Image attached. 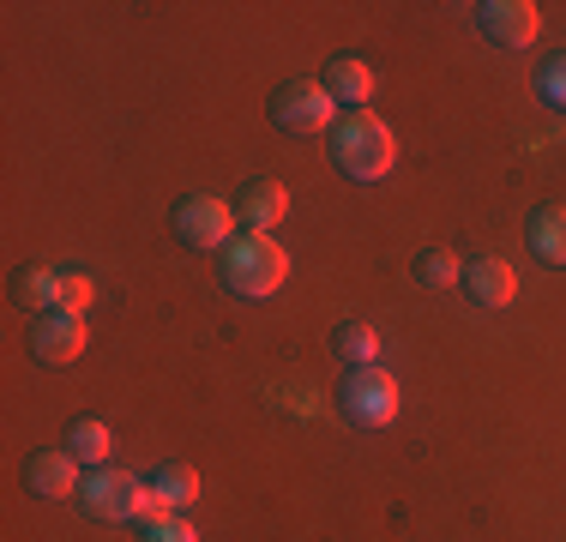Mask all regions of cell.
<instances>
[{
  "instance_id": "8992f818",
  "label": "cell",
  "mask_w": 566,
  "mask_h": 542,
  "mask_svg": "<svg viewBox=\"0 0 566 542\" xmlns=\"http://www.w3.org/2000/svg\"><path fill=\"white\" fill-rule=\"evenodd\" d=\"M175 229H181V241H193V248H229V241H235V206L199 194L175 211Z\"/></svg>"
},
{
  "instance_id": "d6986e66",
  "label": "cell",
  "mask_w": 566,
  "mask_h": 542,
  "mask_svg": "<svg viewBox=\"0 0 566 542\" xmlns=\"http://www.w3.org/2000/svg\"><path fill=\"white\" fill-rule=\"evenodd\" d=\"M458 278H464V265H458V253L434 248V253H428V260H422V283H428V290H452Z\"/></svg>"
},
{
  "instance_id": "9a60e30c",
  "label": "cell",
  "mask_w": 566,
  "mask_h": 542,
  "mask_svg": "<svg viewBox=\"0 0 566 542\" xmlns=\"http://www.w3.org/2000/svg\"><path fill=\"white\" fill-rule=\"evenodd\" d=\"M531 248L548 265H566V206H543L531 217Z\"/></svg>"
},
{
  "instance_id": "8fae6325",
  "label": "cell",
  "mask_w": 566,
  "mask_h": 542,
  "mask_svg": "<svg viewBox=\"0 0 566 542\" xmlns=\"http://www.w3.org/2000/svg\"><path fill=\"white\" fill-rule=\"evenodd\" d=\"M326 91L338 103H349V108H361L374 97V73H368V61H356V54H338V61L326 66Z\"/></svg>"
},
{
  "instance_id": "e0dca14e",
  "label": "cell",
  "mask_w": 566,
  "mask_h": 542,
  "mask_svg": "<svg viewBox=\"0 0 566 542\" xmlns=\"http://www.w3.org/2000/svg\"><path fill=\"white\" fill-rule=\"evenodd\" d=\"M338 350L356 362V368H374V362H380V332H374L368 320H349L338 332Z\"/></svg>"
},
{
  "instance_id": "5bb4252c",
  "label": "cell",
  "mask_w": 566,
  "mask_h": 542,
  "mask_svg": "<svg viewBox=\"0 0 566 542\" xmlns=\"http://www.w3.org/2000/svg\"><path fill=\"white\" fill-rule=\"evenodd\" d=\"M151 488H157V507L164 512H187L199 500V470L193 465H164Z\"/></svg>"
},
{
  "instance_id": "2e32d148",
  "label": "cell",
  "mask_w": 566,
  "mask_h": 542,
  "mask_svg": "<svg viewBox=\"0 0 566 542\" xmlns=\"http://www.w3.org/2000/svg\"><path fill=\"white\" fill-rule=\"evenodd\" d=\"M19 302H24V308H36V314H55V308H61V271L31 265V271L19 278Z\"/></svg>"
},
{
  "instance_id": "5b68a950",
  "label": "cell",
  "mask_w": 566,
  "mask_h": 542,
  "mask_svg": "<svg viewBox=\"0 0 566 542\" xmlns=\"http://www.w3.org/2000/svg\"><path fill=\"white\" fill-rule=\"evenodd\" d=\"M272 115H277V127H290V133H332L344 121L338 97L326 91V79H295V85H283Z\"/></svg>"
},
{
  "instance_id": "9c48e42d",
  "label": "cell",
  "mask_w": 566,
  "mask_h": 542,
  "mask_svg": "<svg viewBox=\"0 0 566 542\" xmlns=\"http://www.w3.org/2000/svg\"><path fill=\"white\" fill-rule=\"evenodd\" d=\"M24 482L43 500H66V494H78V458L73 452H36L24 465Z\"/></svg>"
},
{
  "instance_id": "3957f363",
  "label": "cell",
  "mask_w": 566,
  "mask_h": 542,
  "mask_svg": "<svg viewBox=\"0 0 566 542\" xmlns=\"http://www.w3.org/2000/svg\"><path fill=\"white\" fill-rule=\"evenodd\" d=\"M85 512L103 524H127V519H164L157 488L139 482L133 470H91L85 477Z\"/></svg>"
},
{
  "instance_id": "30bf717a",
  "label": "cell",
  "mask_w": 566,
  "mask_h": 542,
  "mask_svg": "<svg viewBox=\"0 0 566 542\" xmlns=\"http://www.w3.org/2000/svg\"><path fill=\"white\" fill-rule=\"evenodd\" d=\"M235 211L248 217V223L260 229V236H272L283 217H290V187H283V181H253L248 194H241V206H235Z\"/></svg>"
},
{
  "instance_id": "277c9868",
  "label": "cell",
  "mask_w": 566,
  "mask_h": 542,
  "mask_svg": "<svg viewBox=\"0 0 566 542\" xmlns=\"http://www.w3.org/2000/svg\"><path fill=\"white\" fill-rule=\"evenodd\" d=\"M344 410H349V423H361V428H386V423H398V404H403V392H398V379L374 362V368H356L344 379Z\"/></svg>"
},
{
  "instance_id": "44dd1931",
  "label": "cell",
  "mask_w": 566,
  "mask_h": 542,
  "mask_svg": "<svg viewBox=\"0 0 566 542\" xmlns=\"http://www.w3.org/2000/svg\"><path fill=\"white\" fill-rule=\"evenodd\" d=\"M536 85H543V97L555 103V108H566V54L543 66V79H536Z\"/></svg>"
},
{
  "instance_id": "7a4b0ae2",
  "label": "cell",
  "mask_w": 566,
  "mask_h": 542,
  "mask_svg": "<svg viewBox=\"0 0 566 542\" xmlns=\"http://www.w3.org/2000/svg\"><path fill=\"white\" fill-rule=\"evenodd\" d=\"M283 278H290V253H283L272 236L248 229V236L229 241V253H223V283H229L235 295H248V302H265V295L283 290Z\"/></svg>"
},
{
  "instance_id": "ba28073f",
  "label": "cell",
  "mask_w": 566,
  "mask_h": 542,
  "mask_svg": "<svg viewBox=\"0 0 566 542\" xmlns=\"http://www.w3.org/2000/svg\"><path fill=\"white\" fill-rule=\"evenodd\" d=\"M476 19H482V31H489L501 49H531L536 37H543V12H536L531 0H489Z\"/></svg>"
},
{
  "instance_id": "52a82bcc",
  "label": "cell",
  "mask_w": 566,
  "mask_h": 542,
  "mask_svg": "<svg viewBox=\"0 0 566 542\" xmlns=\"http://www.w3.org/2000/svg\"><path fill=\"white\" fill-rule=\"evenodd\" d=\"M85 344H91V332H85V320L78 314H36V332H31V350H36V362H49V368H66V362H78L85 356Z\"/></svg>"
},
{
  "instance_id": "7c38bea8",
  "label": "cell",
  "mask_w": 566,
  "mask_h": 542,
  "mask_svg": "<svg viewBox=\"0 0 566 542\" xmlns=\"http://www.w3.org/2000/svg\"><path fill=\"white\" fill-rule=\"evenodd\" d=\"M470 295H476L482 308H506L512 295H518V271L506 260H476L470 265Z\"/></svg>"
},
{
  "instance_id": "ffe728a7",
  "label": "cell",
  "mask_w": 566,
  "mask_h": 542,
  "mask_svg": "<svg viewBox=\"0 0 566 542\" xmlns=\"http://www.w3.org/2000/svg\"><path fill=\"white\" fill-rule=\"evenodd\" d=\"M145 542H199V531L181 512H164V519H145Z\"/></svg>"
},
{
  "instance_id": "4fadbf2b",
  "label": "cell",
  "mask_w": 566,
  "mask_h": 542,
  "mask_svg": "<svg viewBox=\"0 0 566 542\" xmlns=\"http://www.w3.org/2000/svg\"><path fill=\"white\" fill-rule=\"evenodd\" d=\"M66 452H73L78 465L103 470V465H109V452H115V434H109V423H97V416L73 423V428H66Z\"/></svg>"
},
{
  "instance_id": "ac0fdd59",
  "label": "cell",
  "mask_w": 566,
  "mask_h": 542,
  "mask_svg": "<svg viewBox=\"0 0 566 542\" xmlns=\"http://www.w3.org/2000/svg\"><path fill=\"white\" fill-rule=\"evenodd\" d=\"M91 302H97V283H91L85 271H61V314H78V320H85Z\"/></svg>"
},
{
  "instance_id": "6da1fadb",
  "label": "cell",
  "mask_w": 566,
  "mask_h": 542,
  "mask_svg": "<svg viewBox=\"0 0 566 542\" xmlns=\"http://www.w3.org/2000/svg\"><path fill=\"white\" fill-rule=\"evenodd\" d=\"M332 152H338L344 175H356V181H380V175H392V163H398V139H392V127H386L374 108H349L338 127H332Z\"/></svg>"
}]
</instances>
